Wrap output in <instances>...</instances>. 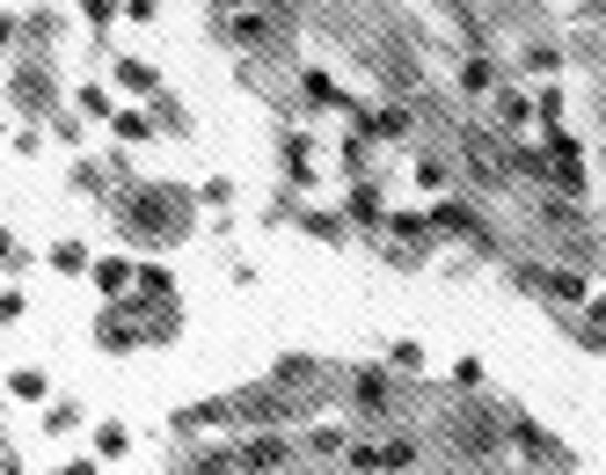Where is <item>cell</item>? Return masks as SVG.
<instances>
[{
  "mask_svg": "<svg viewBox=\"0 0 606 475\" xmlns=\"http://www.w3.org/2000/svg\"><path fill=\"white\" fill-rule=\"evenodd\" d=\"M373 73H381V81H387V95H402V103H416V95H424V67H416V52H410V44H381Z\"/></svg>",
  "mask_w": 606,
  "mask_h": 475,
  "instance_id": "obj_15",
  "label": "cell"
},
{
  "mask_svg": "<svg viewBox=\"0 0 606 475\" xmlns=\"http://www.w3.org/2000/svg\"><path fill=\"white\" fill-rule=\"evenodd\" d=\"M198 205H234V183H226V176H212V183H198Z\"/></svg>",
  "mask_w": 606,
  "mask_h": 475,
  "instance_id": "obj_40",
  "label": "cell"
},
{
  "mask_svg": "<svg viewBox=\"0 0 606 475\" xmlns=\"http://www.w3.org/2000/svg\"><path fill=\"white\" fill-rule=\"evenodd\" d=\"M271 381L285 387V395H300V387H314V381H322V358H307V352H285V358L271 366Z\"/></svg>",
  "mask_w": 606,
  "mask_h": 475,
  "instance_id": "obj_22",
  "label": "cell"
},
{
  "mask_svg": "<svg viewBox=\"0 0 606 475\" xmlns=\"http://www.w3.org/2000/svg\"><path fill=\"white\" fill-rule=\"evenodd\" d=\"M416 191H424V198L453 191V169H446V161H438V154H424V161H416Z\"/></svg>",
  "mask_w": 606,
  "mask_h": 475,
  "instance_id": "obj_34",
  "label": "cell"
},
{
  "mask_svg": "<svg viewBox=\"0 0 606 475\" xmlns=\"http://www.w3.org/2000/svg\"><path fill=\"white\" fill-rule=\"evenodd\" d=\"M16 256H22V249H16V234L0 228V264H16Z\"/></svg>",
  "mask_w": 606,
  "mask_h": 475,
  "instance_id": "obj_47",
  "label": "cell"
},
{
  "mask_svg": "<svg viewBox=\"0 0 606 475\" xmlns=\"http://www.w3.org/2000/svg\"><path fill=\"white\" fill-rule=\"evenodd\" d=\"M191 212H198V198H191V191H175V183H124L118 220H124V234H132V242L175 249L183 234H191Z\"/></svg>",
  "mask_w": 606,
  "mask_h": 475,
  "instance_id": "obj_1",
  "label": "cell"
},
{
  "mask_svg": "<svg viewBox=\"0 0 606 475\" xmlns=\"http://www.w3.org/2000/svg\"><path fill=\"white\" fill-rule=\"evenodd\" d=\"M0 103H22L30 118H52L59 110V73L44 67V59H22L16 81H0Z\"/></svg>",
  "mask_w": 606,
  "mask_h": 475,
  "instance_id": "obj_9",
  "label": "cell"
},
{
  "mask_svg": "<svg viewBox=\"0 0 606 475\" xmlns=\"http://www.w3.org/2000/svg\"><path fill=\"white\" fill-rule=\"evenodd\" d=\"M577 344H585V352H606V293H585V307H577Z\"/></svg>",
  "mask_w": 606,
  "mask_h": 475,
  "instance_id": "obj_25",
  "label": "cell"
},
{
  "mask_svg": "<svg viewBox=\"0 0 606 475\" xmlns=\"http://www.w3.org/2000/svg\"><path fill=\"white\" fill-rule=\"evenodd\" d=\"M110 140H124V146H147V140H161V132H154V110L118 103V110H110Z\"/></svg>",
  "mask_w": 606,
  "mask_h": 475,
  "instance_id": "obj_21",
  "label": "cell"
},
{
  "mask_svg": "<svg viewBox=\"0 0 606 475\" xmlns=\"http://www.w3.org/2000/svg\"><path fill=\"white\" fill-rule=\"evenodd\" d=\"M277 169H285V183H293V191H314V140L307 132H300V124H285V132H277Z\"/></svg>",
  "mask_w": 606,
  "mask_h": 475,
  "instance_id": "obj_16",
  "label": "cell"
},
{
  "mask_svg": "<svg viewBox=\"0 0 606 475\" xmlns=\"http://www.w3.org/2000/svg\"><path fill=\"white\" fill-rule=\"evenodd\" d=\"M52 132H59L67 146H81V140H88V118H59V110H52Z\"/></svg>",
  "mask_w": 606,
  "mask_h": 475,
  "instance_id": "obj_42",
  "label": "cell"
},
{
  "mask_svg": "<svg viewBox=\"0 0 606 475\" xmlns=\"http://www.w3.org/2000/svg\"><path fill=\"white\" fill-rule=\"evenodd\" d=\"M154 132H175V140H191V118H183V103H175V95H154Z\"/></svg>",
  "mask_w": 606,
  "mask_h": 475,
  "instance_id": "obj_33",
  "label": "cell"
},
{
  "mask_svg": "<svg viewBox=\"0 0 606 475\" xmlns=\"http://www.w3.org/2000/svg\"><path fill=\"white\" fill-rule=\"evenodd\" d=\"M300 454H314V461H344V446H351V432L344 424H314V432H300Z\"/></svg>",
  "mask_w": 606,
  "mask_h": 475,
  "instance_id": "obj_24",
  "label": "cell"
},
{
  "mask_svg": "<svg viewBox=\"0 0 606 475\" xmlns=\"http://www.w3.org/2000/svg\"><path fill=\"white\" fill-rule=\"evenodd\" d=\"M387 373H395V381H416V373H424V344H416V336H395V344H387V358H381Z\"/></svg>",
  "mask_w": 606,
  "mask_h": 475,
  "instance_id": "obj_31",
  "label": "cell"
},
{
  "mask_svg": "<svg viewBox=\"0 0 606 475\" xmlns=\"http://www.w3.org/2000/svg\"><path fill=\"white\" fill-rule=\"evenodd\" d=\"M95 344H103V352H139V344H147V322H139V307L124 293L95 315Z\"/></svg>",
  "mask_w": 606,
  "mask_h": 475,
  "instance_id": "obj_13",
  "label": "cell"
},
{
  "mask_svg": "<svg viewBox=\"0 0 606 475\" xmlns=\"http://www.w3.org/2000/svg\"><path fill=\"white\" fill-rule=\"evenodd\" d=\"M504 73H497V52L489 44H475L468 59H461V95H475V103H489V89H497Z\"/></svg>",
  "mask_w": 606,
  "mask_h": 475,
  "instance_id": "obj_19",
  "label": "cell"
},
{
  "mask_svg": "<svg viewBox=\"0 0 606 475\" xmlns=\"http://www.w3.org/2000/svg\"><path fill=\"white\" fill-rule=\"evenodd\" d=\"M81 22L88 30H110V22H118V0H81Z\"/></svg>",
  "mask_w": 606,
  "mask_h": 475,
  "instance_id": "obj_38",
  "label": "cell"
},
{
  "mask_svg": "<svg viewBox=\"0 0 606 475\" xmlns=\"http://www.w3.org/2000/svg\"><path fill=\"white\" fill-rule=\"evenodd\" d=\"M381 220H387V191H381V176H351V183H344V228L381 234Z\"/></svg>",
  "mask_w": 606,
  "mask_h": 475,
  "instance_id": "obj_14",
  "label": "cell"
},
{
  "mask_svg": "<svg viewBox=\"0 0 606 475\" xmlns=\"http://www.w3.org/2000/svg\"><path fill=\"white\" fill-rule=\"evenodd\" d=\"M8 395H16V403H52V381H44V366H16L8 373Z\"/></svg>",
  "mask_w": 606,
  "mask_h": 475,
  "instance_id": "obj_28",
  "label": "cell"
},
{
  "mask_svg": "<svg viewBox=\"0 0 606 475\" xmlns=\"http://www.w3.org/2000/svg\"><path fill=\"white\" fill-rule=\"evenodd\" d=\"M183 475H234V439H212L183 461Z\"/></svg>",
  "mask_w": 606,
  "mask_h": 475,
  "instance_id": "obj_27",
  "label": "cell"
},
{
  "mask_svg": "<svg viewBox=\"0 0 606 475\" xmlns=\"http://www.w3.org/2000/svg\"><path fill=\"white\" fill-rule=\"evenodd\" d=\"M16 37H22V30H16V16H8V8H0V52H8V44H16Z\"/></svg>",
  "mask_w": 606,
  "mask_h": 475,
  "instance_id": "obj_45",
  "label": "cell"
},
{
  "mask_svg": "<svg viewBox=\"0 0 606 475\" xmlns=\"http://www.w3.org/2000/svg\"><path fill=\"white\" fill-rule=\"evenodd\" d=\"M73 424H81V403H52V410H44V432H73Z\"/></svg>",
  "mask_w": 606,
  "mask_h": 475,
  "instance_id": "obj_41",
  "label": "cell"
},
{
  "mask_svg": "<svg viewBox=\"0 0 606 475\" xmlns=\"http://www.w3.org/2000/svg\"><path fill=\"white\" fill-rule=\"evenodd\" d=\"M124 446H132V432H124V424H95V461H118Z\"/></svg>",
  "mask_w": 606,
  "mask_h": 475,
  "instance_id": "obj_36",
  "label": "cell"
},
{
  "mask_svg": "<svg viewBox=\"0 0 606 475\" xmlns=\"http://www.w3.org/2000/svg\"><path fill=\"white\" fill-rule=\"evenodd\" d=\"M599 16H606V0H599Z\"/></svg>",
  "mask_w": 606,
  "mask_h": 475,
  "instance_id": "obj_48",
  "label": "cell"
},
{
  "mask_svg": "<svg viewBox=\"0 0 606 475\" xmlns=\"http://www.w3.org/2000/svg\"><path fill=\"white\" fill-rule=\"evenodd\" d=\"M226 8H277V16H293L285 0H212V16H226Z\"/></svg>",
  "mask_w": 606,
  "mask_h": 475,
  "instance_id": "obj_44",
  "label": "cell"
},
{
  "mask_svg": "<svg viewBox=\"0 0 606 475\" xmlns=\"http://www.w3.org/2000/svg\"><path fill=\"white\" fill-rule=\"evenodd\" d=\"M285 22H293V16H277V8H226L220 37H226V44H242V52H263V44H277Z\"/></svg>",
  "mask_w": 606,
  "mask_h": 475,
  "instance_id": "obj_11",
  "label": "cell"
},
{
  "mask_svg": "<svg viewBox=\"0 0 606 475\" xmlns=\"http://www.w3.org/2000/svg\"><path fill=\"white\" fill-rule=\"evenodd\" d=\"M22 315H30V300H22V293H0V330H16Z\"/></svg>",
  "mask_w": 606,
  "mask_h": 475,
  "instance_id": "obj_43",
  "label": "cell"
},
{
  "mask_svg": "<svg viewBox=\"0 0 606 475\" xmlns=\"http://www.w3.org/2000/svg\"><path fill=\"white\" fill-rule=\"evenodd\" d=\"M300 461L293 432H242L234 439V475H285Z\"/></svg>",
  "mask_w": 606,
  "mask_h": 475,
  "instance_id": "obj_8",
  "label": "cell"
},
{
  "mask_svg": "<svg viewBox=\"0 0 606 475\" xmlns=\"http://www.w3.org/2000/svg\"><path fill=\"white\" fill-rule=\"evenodd\" d=\"M365 132V140H416V103H402V95H387V103H358V118H351Z\"/></svg>",
  "mask_w": 606,
  "mask_h": 475,
  "instance_id": "obj_12",
  "label": "cell"
},
{
  "mask_svg": "<svg viewBox=\"0 0 606 475\" xmlns=\"http://www.w3.org/2000/svg\"><path fill=\"white\" fill-rule=\"evenodd\" d=\"M424 468V439L416 432H387L381 439V475H416Z\"/></svg>",
  "mask_w": 606,
  "mask_h": 475,
  "instance_id": "obj_20",
  "label": "cell"
},
{
  "mask_svg": "<svg viewBox=\"0 0 606 475\" xmlns=\"http://www.w3.org/2000/svg\"><path fill=\"white\" fill-rule=\"evenodd\" d=\"M300 95H307L314 110H344V89H336L322 67H300Z\"/></svg>",
  "mask_w": 606,
  "mask_h": 475,
  "instance_id": "obj_29",
  "label": "cell"
},
{
  "mask_svg": "<svg viewBox=\"0 0 606 475\" xmlns=\"http://www.w3.org/2000/svg\"><path fill=\"white\" fill-rule=\"evenodd\" d=\"M453 140H461V161H468L475 191H519V183H512V161H504V140L489 124H453Z\"/></svg>",
  "mask_w": 606,
  "mask_h": 475,
  "instance_id": "obj_5",
  "label": "cell"
},
{
  "mask_svg": "<svg viewBox=\"0 0 606 475\" xmlns=\"http://www.w3.org/2000/svg\"><path fill=\"white\" fill-rule=\"evenodd\" d=\"M52 271H59V279H88V242H73V234L52 242Z\"/></svg>",
  "mask_w": 606,
  "mask_h": 475,
  "instance_id": "obj_32",
  "label": "cell"
},
{
  "mask_svg": "<svg viewBox=\"0 0 606 475\" xmlns=\"http://www.w3.org/2000/svg\"><path fill=\"white\" fill-rule=\"evenodd\" d=\"M271 212H277V220L293 212V205H285V191H277V205H271ZM293 220L314 234V242H344V234H351V228H344V212H293Z\"/></svg>",
  "mask_w": 606,
  "mask_h": 475,
  "instance_id": "obj_23",
  "label": "cell"
},
{
  "mask_svg": "<svg viewBox=\"0 0 606 475\" xmlns=\"http://www.w3.org/2000/svg\"><path fill=\"white\" fill-rule=\"evenodd\" d=\"M512 285L541 293L548 307H585V293H592V271H585V264H519V256H512Z\"/></svg>",
  "mask_w": 606,
  "mask_h": 475,
  "instance_id": "obj_6",
  "label": "cell"
},
{
  "mask_svg": "<svg viewBox=\"0 0 606 475\" xmlns=\"http://www.w3.org/2000/svg\"><path fill=\"white\" fill-rule=\"evenodd\" d=\"M234 424H242V432H293V424H300V395H285L277 381L242 387V395H234Z\"/></svg>",
  "mask_w": 606,
  "mask_h": 475,
  "instance_id": "obj_7",
  "label": "cell"
},
{
  "mask_svg": "<svg viewBox=\"0 0 606 475\" xmlns=\"http://www.w3.org/2000/svg\"><path fill=\"white\" fill-rule=\"evenodd\" d=\"M88 279H95V293L118 300L124 285H132V264H124V256H88Z\"/></svg>",
  "mask_w": 606,
  "mask_h": 475,
  "instance_id": "obj_30",
  "label": "cell"
},
{
  "mask_svg": "<svg viewBox=\"0 0 606 475\" xmlns=\"http://www.w3.org/2000/svg\"><path fill=\"white\" fill-rule=\"evenodd\" d=\"M475 387H483V358H461L453 366V395H475Z\"/></svg>",
  "mask_w": 606,
  "mask_h": 475,
  "instance_id": "obj_39",
  "label": "cell"
},
{
  "mask_svg": "<svg viewBox=\"0 0 606 475\" xmlns=\"http://www.w3.org/2000/svg\"><path fill=\"white\" fill-rule=\"evenodd\" d=\"M497 424H504V446H512L526 468H541V475H570V446L555 439L541 417H526L519 403H497Z\"/></svg>",
  "mask_w": 606,
  "mask_h": 475,
  "instance_id": "obj_3",
  "label": "cell"
},
{
  "mask_svg": "<svg viewBox=\"0 0 606 475\" xmlns=\"http://www.w3.org/2000/svg\"><path fill=\"white\" fill-rule=\"evenodd\" d=\"M489 118H497L504 140H526V124H534V95L512 89V81H497V89H489Z\"/></svg>",
  "mask_w": 606,
  "mask_h": 475,
  "instance_id": "obj_17",
  "label": "cell"
},
{
  "mask_svg": "<svg viewBox=\"0 0 606 475\" xmlns=\"http://www.w3.org/2000/svg\"><path fill=\"white\" fill-rule=\"evenodd\" d=\"M110 73H118L124 95H161V73L147 67V59H110Z\"/></svg>",
  "mask_w": 606,
  "mask_h": 475,
  "instance_id": "obj_26",
  "label": "cell"
},
{
  "mask_svg": "<svg viewBox=\"0 0 606 475\" xmlns=\"http://www.w3.org/2000/svg\"><path fill=\"white\" fill-rule=\"evenodd\" d=\"M351 403H358V417L387 424V417L402 410V387H395V373H387V366H351Z\"/></svg>",
  "mask_w": 606,
  "mask_h": 475,
  "instance_id": "obj_10",
  "label": "cell"
},
{
  "mask_svg": "<svg viewBox=\"0 0 606 475\" xmlns=\"http://www.w3.org/2000/svg\"><path fill=\"white\" fill-rule=\"evenodd\" d=\"M73 110H81V118H103V124H110V110H118V103H110L103 81H88V89H73Z\"/></svg>",
  "mask_w": 606,
  "mask_h": 475,
  "instance_id": "obj_35",
  "label": "cell"
},
{
  "mask_svg": "<svg viewBox=\"0 0 606 475\" xmlns=\"http://www.w3.org/2000/svg\"><path fill=\"white\" fill-rule=\"evenodd\" d=\"M124 300H132L139 315H154V307H175V279L161 264H139L132 271V285H124Z\"/></svg>",
  "mask_w": 606,
  "mask_h": 475,
  "instance_id": "obj_18",
  "label": "cell"
},
{
  "mask_svg": "<svg viewBox=\"0 0 606 475\" xmlns=\"http://www.w3.org/2000/svg\"><path fill=\"white\" fill-rule=\"evenodd\" d=\"M438 439H446L453 468L489 475V468L504 461V424H497V403H483V395H453L446 424H438Z\"/></svg>",
  "mask_w": 606,
  "mask_h": 475,
  "instance_id": "obj_2",
  "label": "cell"
},
{
  "mask_svg": "<svg viewBox=\"0 0 606 475\" xmlns=\"http://www.w3.org/2000/svg\"><path fill=\"white\" fill-rule=\"evenodd\" d=\"M519 67H526V73H555V67H563V52H555V44H526Z\"/></svg>",
  "mask_w": 606,
  "mask_h": 475,
  "instance_id": "obj_37",
  "label": "cell"
},
{
  "mask_svg": "<svg viewBox=\"0 0 606 475\" xmlns=\"http://www.w3.org/2000/svg\"><path fill=\"white\" fill-rule=\"evenodd\" d=\"M52 475H95V461H59Z\"/></svg>",
  "mask_w": 606,
  "mask_h": 475,
  "instance_id": "obj_46",
  "label": "cell"
},
{
  "mask_svg": "<svg viewBox=\"0 0 606 475\" xmlns=\"http://www.w3.org/2000/svg\"><path fill=\"white\" fill-rule=\"evenodd\" d=\"M424 228H432L438 242H468V249H483V256H497V234H489V220H483V205H475V198L438 191L432 212H424Z\"/></svg>",
  "mask_w": 606,
  "mask_h": 475,
  "instance_id": "obj_4",
  "label": "cell"
}]
</instances>
